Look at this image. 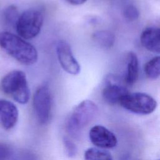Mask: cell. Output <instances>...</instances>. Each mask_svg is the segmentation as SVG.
Here are the masks:
<instances>
[{"label": "cell", "instance_id": "cell-4", "mask_svg": "<svg viewBox=\"0 0 160 160\" xmlns=\"http://www.w3.org/2000/svg\"><path fill=\"white\" fill-rule=\"evenodd\" d=\"M42 14L38 10L30 9L23 12L16 23V29L20 37L31 39L36 37L43 24Z\"/></svg>", "mask_w": 160, "mask_h": 160}, {"label": "cell", "instance_id": "cell-2", "mask_svg": "<svg viewBox=\"0 0 160 160\" xmlns=\"http://www.w3.org/2000/svg\"><path fill=\"white\" fill-rule=\"evenodd\" d=\"M1 91L20 104H26L30 97V91L25 73L14 70L6 74L0 83Z\"/></svg>", "mask_w": 160, "mask_h": 160}, {"label": "cell", "instance_id": "cell-15", "mask_svg": "<svg viewBox=\"0 0 160 160\" xmlns=\"http://www.w3.org/2000/svg\"><path fill=\"white\" fill-rule=\"evenodd\" d=\"M85 160H112V157L108 151L98 148H90L84 152Z\"/></svg>", "mask_w": 160, "mask_h": 160}, {"label": "cell", "instance_id": "cell-17", "mask_svg": "<svg viewBox=\"0 0 160 160\" xmlns=\"http://www.w3.org/2000/svg\"><path fill=\"white\" fill-rule=\"evenodd\" d=\"M63 144L66 154L69 157H73L77 153V148L76 144L68 138H64Z\"/></svg>", "mask_w": 160, "mask_h": 160}, {"label": "cell", "instance_id": "cell-7", "mask_svg": "<svg viewBox=\"0 0 160 160\" xmlns=\"http://www.w3.org/2000/svg\"><path fill=\"white\" fill-rule=\"evenodd\" d=\"M56 51L59 64L65 71L72 75L80 72V65L74 56L70 45L66 41L59 40L56 44Z\"/></svg>", "mask_w": 160, "mask_h": 160}, {"label": "cell", "instance_id": "cell-12", "mask_svg": "<svg viewBox=\"0 0 160 160\" xmlns=\"http://www.w3.org/2000/svg\"><path fill=\"white\" fill-rule=\"evenodd\" d=\"M139 76V61L136 54L133 52L128 54L126 74L124 81L128 85L134 84Z\"/></svg>", "mask_w": 160, "mask_h": 160}, {"label": "cell", "instance_id": "cell-10", "mask_svg": "<svg viewBox=\"0 0 160 160\" xmlns=\"http://www.w3.org/2000/svg\"><path fill=\"white\" fill-rule=\"evenodd\" d=\"M18 119V109L11 101L0 99V124L5 129L12 128Z\"/></svg>", "mask_w": 160, "mask_h": 160}, {"label": "cell", "instance_id": "cell-11", "mask_svg": "<svg viewBox=\"0 0 160 160\" xmlns=\"http://www.w3.org/2000/svg\"><path fill=\"white\" fill-rule=\"evenodd\" d=\"M142 46L149 51L159 53L160 32L159 28L151 26L144 29L140 37Z\"/></svg>", "mask_w": 160, "mask_h": 160}, {"label": "cell", "instance_id": "cell-13", "mask_svg": "<svg viewBox=\"0 0 160 160\" xmlns=\"http://www.w3.org/2000/svg\"><path fill=\"white\" fill-rule=\"evenodd\" d=\"M92 39L98 46L104 49L111 48L115 42L114 34L108 30L96 31L92 34Z\"/></svg>", "mask_w": 160, "mask_h": 160}, {"label": "cell", "instance_id": "cell-9", "mask_svg": "<svg viewBox=\"0 0 160 160\" xmlns=\"http://www.w3.org/2000/svg\"><path fill=\"white\" fill-rule=\"evenodd\" d=\"M107 80L108 83L102 91L103 99L110 105L119 104L121 98L129 91L126 87L120 83L116 78L109 77Z\"/></svg>", "mask_w": 160, "mask_h": 160}, {"label": "cell", "instance_id": "cell-20", "mask_svg": "<svg viewBox=\"0 0 160 160\" xmlns=\"http://www.w3.org/2000/svg\"><path fill=\"white\" fill-rule=\"evenodd\" d=\"M66 2H68L69 4H71L72 5H81L84 4L87 0H65Z\"/></svg>", "mask_w": 160, "mask_h": 160}, {"label": "cell", "instance_id": "cell-16", "mask_svg": "<svg viewBox=\"0 0 160 160\" xmlns=\"http://www.w3.org/2000/svg\"><path fill=\"white\" fill-rule=\"evenodd\" d=\"M122 14L124 18L131 22L136 21L139 17V10L133 4L126 5L123 9Z\"/></svg>", "mask_w": 160, "mask_h": 160}, {"label": "cell", "instance_id": "cell-6", "mask_svg": "<svg viewBox=\"0 0 160 160\" xmlns=\"http://www.w3.org/2000/svg\"><path fill=\"white\" fill-rule=\"evenodd\" d=\"M32 105L38 121L41 124H46L51 116L52 106L51 94L47 84H42L36 89Z\"/></svg>", "mask_w": 160, "mask_h": 160}, {"label": "cell", "instance_id": "cell-18", "mask_svg": "<svg viewBox=\"0 0 160 160\" xmlns=\"http://www.w3.org/2000/svg\"><path fill=\"white\" fill-rule=\"evenodd\" d=\"M5 18L8 22H16L18 19V11L16 7L11 6L8 8L5 12Z\"/></svg>", "mask_w": 160, "mask_h": 160}, {"label": "cell", "instance_id": "cell-19", "mask_svg": "<svg viewBox=\"0 0 160 160\" xmlns=\"http://www.w3.org/2000/svg\"><path fill=\"white\" fill-rule=\"evenodd\" d=\"M9 155V149L8 146L0 142V160H6Z\"/></svg>", "mask_w": 160, "mask_h": 160}, {"label": "cell", "instance_id": "cell-3", "mask_svg": "<svg viewBox=\"0 0 160 160\" xmlns=\"http://www.w3.org/2000/svg\"><path fill=\"white\" fill-rule=\"evenodd\" d=\"M97 105L91 100H84L78 104L73 109L68 121V129L73 134L89 124L98 113Z\"/></svg>", "mask_w": 160, "mask_h": 160}, {"label": "cell", "instance_id": "cell-14", "mask_svg": "<svg viewBox=\"0 0 160 160\" xmlns=\"http://www.w3.org/2000/svg\"><path fill=\"white\" fill-rule=\"evenodd\" d=\"M146 76L151 79H156L160 74V58L156 56L149 60L144 66Z\"/></svg>", "mask_w": 160, "mask_h": 160}, {"label": "cell", "instance_id": "cell-8", "mask_svg": "<svg viewBox=\"0 0 160 160\" xmlns=\"http://www.w3.org/2000/svg\"><path fill=\"white\" fill-rule=\"evenodd\" d=\"M89 137L91 142L98 148H112L118 143L116 135L101 125L92 127L89 132Z\"/></svg>", "mask_w": 160, "mask_h": 160}, {"label": "cell", "instance_id": "cell-5", "mask_svg": "<svg viewBox=\"0 0 160 160\" xmlns=\"http://www.w3.org/2000/svg\"><path fill=\"white\" fill-rule=\"evenodd\" d=\"M124 109L138 114L152 113L157 107L156 101L144 92H128L120 100L119 104Z\"/></svg>", "mask_w": 160, "mask_h": 160}, {"label": "cell", "instance_id": "cell-1", "mask_svg": "<svg viewBox=\"0 0 160 160\" xmlns=\"http://www.w3.org/2000/svg\"><path fill=\"white\" fill-rule=\"evenodd\" d=\"M0 47L24 65H32L38 60V54L35 47L12 33L0 32Z\"/></svg>", "mask_w": 160, "mask_h": 160}]
</instances>
